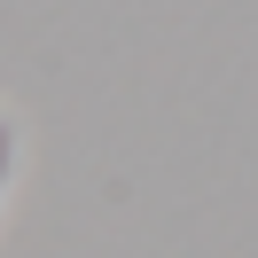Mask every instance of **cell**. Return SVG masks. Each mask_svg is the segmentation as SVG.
<instances>
[{
    "instance_id": "cell-1",
    "label": "cell",
    "mask_w": 258,
    "mask_h": 258,
    "mask_svg": "<svg viewBox=\"0 0 258 258\" xmlns=\"http://www.w3.org/2000/svg\"><path fill=\"white\" fill-rule=\"evenodd\" d=\"M16 172H24V125H16V110H0V211L16 196Z\"/></svg>"
}]
</instances>
